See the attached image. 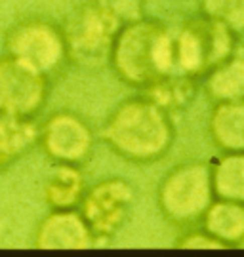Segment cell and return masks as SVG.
<instances>
[{"instance_id": "6da1fadb", "label": "cell", "mask_w": 244, "mask_h": 257, "mask_svg": "<svg viewBox=\"0 0 244 257\" xmlns=\"http://www.w3.org/2000/svg\"><path fill=\"white\" fill-rule=\"evenodd\" d=\"M103 143L130 164H153L172 151L176 124L172 114L137 93L107 114L100 132Z\"/></svg>"}, {"instance_id": "7a4b0ae2", "label": "cell", "mask_w": 244, "mask_h": 257, "mask_svg": "<svg viewBox=\"0 0 244 257\" xmlns=\"http://www.w3.org/2000/svg\"><path fill=\"white\" fill-rule=\"evenodd\" d=\"M109 69L120 82L136 90L176 71L174 31L164 21L149 18L147 14L122 23L111 48Z\"/></svg>"}, {"instance_id": "3957f363", "label": "cell", "mask_w": 244, "mask_h": 257, "mask_svg": "<svg viewBox=\"0 0 244 257\" xmlns=\"http://www.w3.org/2000/svg\"><path fill=\"white\" fill-rule=\"evenodd\" d=\"M214 198L210 160H183L176 164L164 174L156 189L160 215L178 229L199 225Z\"/></svg>"}, {"instance_id": "277c9868", "label": "cell", "mask_w": 244, "mask_h": 257, "mask_svg": "<svg viewBox=\"0 0 244 257\" xmlns=\"http://www.w3.org/2000/svg\"><path fill=\"white\" fill-rule=\"evenodd\" d=\"M120 25L96 0H86L72 8L61 23L69 65L88 73L109 67L111 48Z\"/></svg>"}, {"instance_id": "5b68a950", "label": "cell", "mask_w": 244, "mask_h": 257, "mask_svg": "<svg viewBox=\"0 0 244 257\" xmlns=\"http://www.w3.org/2000/svg\"><path fill=\"white\" fill-rule=\"evenodd\" d=\"M238 46V37L225 25L204 14L193 16L174 31L176 71L189 74L200 82Z\"/></svg>"}, {"instance_id": "8992f818", "label": "cell", "mask_w": 244, "mask_h": 257, "mask_svg": "<svg viewBox=\"0 0 244 257\" xmlns=\"http://www.w3.org/2000/svg\"><path fill=\"white\" fill-rule=\"evenodd\" d=\"M4 54L50 80L69 65L61 25L42 16L16 21L4 35Z\"/></svg>"}, {"instance_id": "52a82bcc", "label": "cell", "mask_w": 244, "mask_h": 257, "mask_svg": "<svg viewBox=\"0 0 244 257\" xmlns=\"http://www.w3.org/2000/svg\"><path fill=\"white\" fill-rule=\"evenodd\" d=\"M137 202L136 187L124 177H103L86 187L78 211L98 244H109L132 219Z\"/></svg>"}, {"instance_id": "ba28073f", "label": "cell", "mask_w": 244, "mask_h": 257, "mask_svg": "<svg viewBox=\"0 0 244 257\" xmlns=\"http://www.w3.org/2000/svg\"><path fill=\"white\" fill-rule=\"evenodd\" d=\"M36 145L52 164L84 166L94 155L96 134L78 112L59 109L38 124Z\"/></svg>"}, {"instance_id": "9c48e42d", "label": "cell", "mask_w": 244, "mask_h": 257, "mask_svg": "<svg viewBox=\"0 0 244 257\" xmlns=\"http://www.w3.org/2000/svg\"><path fill=\"white\" fill-rule=\"evenodd\" d=\"M52 80L19 63L12 55H0V114L36 120L50 97Z\"/></svg>"}, {"instance_id": "30bf717a", "label": "cell", "mask_w": 244, "mask_h": 257, "mask_svg": "<svg viewBox=\"0 0 244 257\" xmlns=\"http://www.w3.org/2000/svg\"><path fill=\"white\" fill-rule=\"evenodd\" d=\"M33 244L40 249H90L100 246L78 208L48 211L36 225Z\"/></svg>"}, {"instance_id": "8fae6325", "label": "cell", "mask_w": 244, "mask_h": 257, "mask_svg": "<svg viewBox=\"0 0 244 257\" xmlns=\"http://www.w3.org/2000/svg\"><path fill=\"white\" fill-rule=\"evenodd\" d=\"M199 88L200 82L197 78L172 71L151 80L139 90V93L145 95L149 101H153L156 107L166 110L168 114H174V112L185 110L195 101Z\"/></svg>"}, {"instance_id": "7c38bea8", "label": "cell", "mask_w": 244, "mask_h": 257, "mask_svg": "<svg viewBox=\"0 0 244 257\" xmlns=\"http://www.w3.org/2000/svg\"><path fill=\"white\" fill-rule=\"evenodd\" d=\"M208 136L219 153L244 151V99L212 103Z\"/></svg>"}, {"instance_id": "4fadbf2b", "label": "cell", "mask_w": 244, "mask_h": 257, "mask_svg": "<svg viewBox=\"0 0 244 257\" xmlns=\"http://www.w3.org/2000/svg\"><path fill=\"white\" fill-rule=\"evenodd\" d=\"M200 86L210 103L244 99V48L238 46L225 61L216 65Z\"/></svg>"}, {"instance_id": "5bb4252c", "label": "cell", "mask_w": 244, "mask_h": 257, "mask_svg": "<svg viewBox=\"0 0 244 257\" xmlns=\"http://www.w3.org/2000/svg\"><path fill=\"white\" fill-rule=\"evenodd\" d=\"M86 187L82 166L54 164L42 187V196L50 210H71L78 208Z\"/></svg>"}, {"instance_id": "9a60e30c", "label": "cell", "mask_w": 244, "mask_h": 257, "mask_svg": "<svg viewBox=\"0 0 244 257\" xmlns=\"http://www.w3.org/2000/svg\"><path fill=\"white\" fill-rule=\"evenodd\" d=\"M199 225L227 248H238L244 236V204L214 198Z\"/></svg>"}, {"instance_id": "2e32d148", "label": "cell", "mask_w": 244, "mask_h": 257, "mask_svg": "<svg viewBox=\"0 0 244 257\" xmlns=\"http://www.w3.org/2000/svg\"><path fill=\"white\" fill-rule=\"evenodd\" d=\"M214 196L244 204V151L219 153L210 160Z\"/></svg>"}, {"instance_id": "e0dca14e", "label": "cell", "mask_w": 244, "mask_h": 257, "mask_svg": "<svg viewBox=\"0 0 244 257\" xmlns=\"http://www.w3.org/2000/svg\"><path fill=\"white\" fill-rule=\"evenodd\" d=\"M38 124L36 120L14 118L0 114V172L27 155L36 145Z\"/></svg>"}, {"instance_id": "ac0fdd59", "label": "cell", "mask_w": 244, "mask_h": 257, "mask_svg": "<svg viewBox=\"0 0 244 257\" xmlns=\"http://www.w3.org/2000/svg\"><path fill=\"white\" fill-rule=\"evenodd\" d=\"M200 14L216 19L236 37H244V0H199Z\"/></svg>"}, {"instance_id": "d6986e66", "label": "cell", "mask_w": 244, "mask_h": 257, "mask_svg": "<svg viewBox=\"0 0 244 257\" xmlns=\"http://www.w3.org/2000/svg\"><path fill=\"white\" fill-rule=\"evenodd\" d=\"M180 236L176 238V248L180 249H227V246L217 240L216 236H212L208 230L195 225V227H187L181 229Z\"/></svg>"}, {"instance_id": "ffe728a7", "label": "cell", "mask_w": 244, "mask_h": 257, "mask_svg": "<svg viewBox=\"0 0 244 257\" xmlns=\"http://www.w3.org/2000/svg\"><path fill=\"white\" fill-rule=\"evenodd\" d=\"M96 2L111 12L120 23H128L145 16V0H96Z\"/></svg>"}, {"instance_id": "44dd1931", "label": "cell", "mask_w": 244, "mask_h": 257, "mask_svg": "<svg viewBox=\"0 0 244 257\" xmlns=\"http://www.w3.org/2000/svg\"><path fill=\"white\" fill-rule=\"evenodd\" d=\"M238 248H244V236H242V240H240V244H238Z\"/></svg>"}]
</instances>
